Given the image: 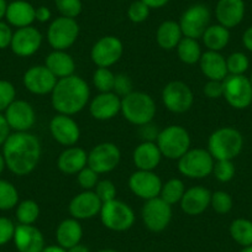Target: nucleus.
<instances>
[{
	"mask_svg": "<svg viewBox=\"0 0 252 252\" xmlns=\"http://www.w3.org/2000/svg\"><path fill=\"white\" fill-rule=\"evenodd\" d=\"M3 156L6 167L14 174H30L40 162V140L29 131L10 134L3 145Z\"/></svg>",
	"mask_w": 252,
	"mask_h": 252,
	"instance_id": "obj_1",
	"label": "nucleus"
},
{
	"mask_svg": "<svg viewBox=\"0 0 252 252\" xmlns=\"http://www.w3.org/2000/svg\"><path fill=\"white\" fill-rule=\"evenodd\" d=\"M91 89L82 77L69 76L58 79L51 93V104L58 114L74 115L89 103Z\"/></svg>",
	"mask_w": 252,
	"mask_h": 252,
	"instance_id": "obj_2",
	"label": "nucleus"
},
{
	"mask_svg": "<svg viewBox=\"0 0 252 252\" xmlns=\"http://www.w3.org/2000/svg\"><path fill=\"white\" fill-rule=\"evenodd\" d=\"M244 147L241 132L231 126H224L215 130L208 140V151L215 161L236 158Z\"/></svg>",
	"mask_w": 252,
	"mask_h": 252,
	"instance_id": "obj_3",
	"label": "nucleus"
},
{
	"mask_svg": "<svg viewBox=\"0 0 252 252\" xmlns=\"http://www.w3.org/2000/svg\"><path fill=\"white\" fill-rule=\"evenodd\" d=\"M156 103L150 94L145 92H131L121 98V111L130 124L142 126L150 124L156 115Z\"/></svg>",
	"mask_w": 252,
	"mask_h": 252,
	"instance_id": "obj_4",
	"label": "nucleus"
},
{
	"mask_svg": "<svg viewBox=\"0 0 252 252\" xmlns=\"http://www.w3.org/2000/svg\"><path fill=\"white\" fill-rule=\"evenodd\" d=\"M156 144L162 156L178 161L190 149V136L183 126L169 125L159 131Z\"/></svg>",
	"mask_w": 252,
	"mask_h": 252,
	"instance_id": "obj_5",
	"label": "nucleus"
},
{
	"mask_svg": "<svg viewBox=\"0 0 252 252\" xmlns=\"http://www.w3.org/2000/svg\"><path fill=\"white\" fill-rule=\"evenodd\" d=\"M215 159L205 149H189L178 159L179 173L190 179H203L213 173Z\"/></svg>",
	"mask_w": 252,
	"mask_h": 252,
	"instance_id": "obj_6",
	"label": "nucleus"
},
{
	"mask_svg": "<svg viewBox=\"0 0 252 252\" xmlns=\"http://www.w3.org/2000/svg\"><path fill=\"white\" fill-rule=\"evenodd\" d=\"M99 215L101 224L111 231H126L135 222V213L132 208L127 203L119 199L103 203Z\"/></svg>",
	"mask_w": 252,
	"mask_h": 252,
	"instance_id": "obj_7",
	"label": "nucleus"
},
{
	"mask_svg": "<svg viewBox=\"0 0 252 252\" xmlns=\"http://www.w3.org/2000/svg\"><path fill=\"white\" fill-rule=\"evenodd\" d=\"M79 25L76 19L60 16L47 29V41L53 50L66 51L74 45L79 36Z\"/></svg>",
	"mask_w": 252,
	"mask_h": 252,
	"instance_id": "obj_8",
	"label": "nucleus"
},
{
	"mask_svg": "<svg viewBox=\"0 0 252 252\" xmlns=\"http://www.w3.org/2000/svg\"><path fill=\"white\" fill-rule=\"evenodd\" d=\"M224 94L226 103L236 110H244L252 104V86L251 82L245 74L232 76L229 74L222 81Z\"/></svg>",
	"mask_w": 252,
	"mask_h": 252,
	"instance_id": "obj_9",
	"label": "nucleus"
},
{
	"mask_svg": "<svg viewBox=\"0 0 252 252\" xmlns=\"http://www.w3.org/2000/svg\"><path fill=\"white\" fill-rule=\"evenodd\" d=\"M210 14L209 8L204 4H194L184 10L182 14L179 26L183 32V36L190 38H202L203 33L210 25Z\"/></svg>",
	"mask_w": 252,
	"mask_h": 252,
	"instance_id": "obj_10",
	"label": "nucleus"
},
{
	"mask_svg": "<svg viewBox=\"0 0 252 252\" xmlns=\"http://www.w3.org/2000/svg\"><path fill=\"white\" fill-rule=\"evenodd\" d=\"M162 103L167 110L174 114H183L192 108L194 95L192 89L182 81H172L162 91Z\"/></svg>",
	"mask_w": 252,
	"mask_h": 252,
	"instance_id": "obj_11",
	"label": "nucleus"
},
{
	"mask_svg": "<svg viewBox=\"0 0 252 252\" xmlns=\"http://www.w3.org/2000/svg\"><path fill=\"white\" fill-rule=\"evenodd\" d=\"M141 218L150 231H163L172 220V205L159 197L146 200L141 209Z\"/></svg>",
	"mask_w": 252,
	"mask_h": 252,
	"instance_id": "obj_12",
	"label": "nucleus"
},
{
	"mask_svg": "<svg viewBox=\"0 0 252 252\" xmlns=\"http://www.w3.org/2000/svg\"><path fill=\"white\" fill-rule=\"evenodd\" d=\"M124 53V45L116 36H103L93 45L91 50V58L96 67L114 66Z\"/></svg>",
	"mask_w": 252,
	"mask_h": 252,
	"instance_id": "obj_13",
	"label": "nucleus"
},
{
	"mask_svg": "<svg viewBox=\"0 0 252 252\" xmlns=\"http://www.w3.org/2000/svg\"><path fill=\"white\" fill-rule=\"evenodd\" d=\"M121 152L113 142H101L88 154V164L98 174L109 173L119 166Z\"/></svg>",
	"mask_w": 252,
	"mask_h": 252,
	"instance_id": "obj_14",
	"label": "nucleus"
},
{
	"mask_svg": "<svg viewBox=\"0 0 252 252\" xmlns=\"http://www.w3.org/2000/svg\"><path fill=\"white\" fill-rule=\"evenodd\" d=\"M129 188L136 197L145 202L159 197L162 188V181L154 171H135L129 177Z\"/></svg>",
	"mask_w": 252,
	"mask_h": 252,
	"instance_id": "obj_15",
	"label": "nucleus"
},
{
	"mask_svg": "<svg viewBox=\"0 0 252 252\" xmlns=\"http://www.w3.org/2000/svg\"><path fill=\"white\" fill-rule=\"evenodd\" d=\"M50 132L55 141L66 147L74 146L81 137L78 124L74 119L64 114H57L51 119Z\"/></svg>",
	"mask_w": 252,
	"mask_h": 252,
	"instance_id": "obj_16",
	"label": "nucleus"
},
{
	"mask_svg": "<svg viewBox=\"0 0 252 252\" xmlns=\"http://www.w3.org/2000/svg\"><path fill=\"white\" fill-rule=\"evenodd\" d=\"M58 79L48 71L47 67L32 66L24 73L23 82L25 88L36 95H46L52 93Z\"/></svg>",
	"mask_w": 252,
	"mask_h": 252,
	"instance_id": "obj_17",
	"label": "nucleus"
},
{
	"mask_svg": "<svg viewBox=\"0 0 252 252\" xmlns=\"http://www.w3.org/2000/svg\"><path fill=\"white\" fill-rule=\"evenodd\" d=\"M4 116L10 129L15 130V132L29 131L36 121L35 109L25 100H14L8 106Z\"/></svg>",
	"mask_w": 252,
	"mask_h": 252,
	"instance_id": "obj_18",
	"label": "nucleus"
},
{
	"mask_svg": "<svg viewBox=\"0 0 252 252\" xmlns=\"http://www.w3.org/2000/svg\"><path fill=\"white\" fill-rule=\"evenodd\" d=\"M42 45V35L36 28H20L13 33L10 47L19 57H30L40 50Z\"/></svg>",
	"mask_w": 252,
	"mask_h": 252,
	"instance_id": "obj_19",
	"label": "nucleus"
},
{
	"mask_svg": "<svg viewBox=\"0 0 252 252\" xmlns=\"http://www.w3.org/2000/svg\"><path fill=\"white\" fill-rule=\"evenodd\" d=\"M101 200L94 190H83L72 198L68 205V212L77 220H87L96 217L100 213Z\"/></svg>",
	"mask_w": 252,
	"mask_h": 252,
	"instance_id": "obj_20",
	"label": "nucleus"
},
{
	"mask_svg": "<svg viewBox=\"0 0 252 252\" xmlns=\"http://www.w3.org/2000/svg\"><path fill=\"white\" fill-rule=\"evenodd\" d=\"M121 111V98L114 92L99 93L89 103V113L95 120L106 121Z\"/></svg>",
	"mask_w": 252,
	"mask_h": 252,
	"instance_id": "obj_21",
	"label": "nucleus"
},
{
	"mask_svg": "<svg viewBox=\"0 0 252 252\" xmlns=\"http://www.w3.org/2000/svg\"><path fill=\"white\" fill-rule=\"evenodd\" d=\"M13 240L19 252H41L45 249L43 234L33 225H18Z\"/></svg>",
	"mask_w": 252,
	"mask_h": 252,
	"instance_id": "obj_22",
	"label": "nucleus"
},
{
	"mask_svg": "<svg viewBox=\"0 0 252 252\" xmlns=\"http://www.w3.org/2000/svg\"><path fill=\"white\" fill-rule=\"evenodd\" d=\"M212 192L202 186H195L186 189L181 202V209L190 217L200 215L210 207Z\"/></svg>",
	"mask_w": 252,
	"mask_h": 252,
	"instance_id": "obj_23",
	"label": "nucleus"
},
{
	"mask_svg": "<svg viewBox=\"0 0 252 252\" xmlns=\"http://www.w3.org/2000/svg\"><path fill=\"white\" fill-rule=\"evenodd\" d=\"M245 10L244 0H219L215 6V16L220 25L230 30L241 24Z\"/></svg>",
	"mask_w": 252,
	"mask_h": 252,
	"instance_id": "obj_24",
	"label": "nucleus"
},
{
	"mask_svg": "<svg viewBox=\"0 0 252 252\" xmlns=\"http://www.w3.org/2000/svg\"><path fill=\"white\" fill-rule=\"evenodd\" d=\"M198 63H199L200 71L207 77L208 81H224L229 76L226 58L220 52L205 51L202 53V57Z\"/></svg>",
	"mask_w": 252,
	"mask_h": 252,
	"instance_id": "obj_25",
	"label": "nucleus"
},
{
	"mask_svg": "<svg viewBox=\"0 0 252 252\" xmlns=\"http://www.w3.org/2000/svg\"><path fill=\"white\" fill-rule=\"evenodd\" d=\"M162 154L156 142L142 141L132 152V161L140 171H154L161 162Z\"/></svg>",
	"mask_w": 252,
	"mask_h": 252,
	"instance_id": "obj_26",
	"label": "nucleus"
},
{
	"mask_svg": "<svg viewBox=\"0 0 252 252\" xmlns=\"http://www.w3.org/2000/svg\"><path fill=\"white\" fill-rule=\"evenodd\" d=\"M45 66L57 79L73 76L76 71V62L66 51L53 50L45 60Z\"/></svg>",
	"mask_w": 252,
	"mask_h": 252,
	"instance_id": "obj_27",
	"label": "nucleus"
},
{
	"mask_svg": "<svg viewBox=\"0 0 252 252\" xmlns=\"http://www.w3.org/2000/svg\"><path fill=\"white\" fill-rule=\"evenodd\" d=\"M88 164V154L77 146L67 147L58 156L57 167L64 174H77Z\"/></svg>",
	"mask_w": 252,
	"mask_h": 252,
	"instance_id": "obj_28",
	"label": "nucleus"
},
{
	"mask_svg": "<svg viewBox=\"0 0 252 252\" xmlns=\"http://www.w3.org/2000/svg\"><path fill=\"white\" fill-rule=\"evenodd\" d=\"M35 10L36 8L26 0H14L8 4L5 18L8 23L15 28H26L32 25L35 21Z\"/></svg>",
	"mask_w": 252,
	"mask_h": 252,
	"instance_id": "obj_29",
	"label": "nucleus"
},
{
	"mask_svg": "<svg viewBox=\"0 0 252 252\" xmlns=\"http://www.w3.org/2000/svg\"><path fill=\"white\" fill-rule=\"evenodd\" d=\"M82 237H83V227L79 220L74 218L61 221L56 230V240H57L58 246L63 247L64 250L81 244Z\"/></svg>",
	"mask_w": 252,
	"mask_h": 252,
	"instance_id": "obj_30",
	"label": "nucleus"
},
{
	"mask_svg": "<svg viewBox=\"0 0 252 252\" xmlns=\"http://www.w3.org/2000/svg\"><path fill=\"white\" fill-rule=\"evenodd\" d=\"M182 38H183V32L181 30L179 23L177 21H163L156 31V41L162 50H174Z\"/></svg>",
	"mask_w": 252,
	"mask_h": 252,
	"instance_id": "obj_31",
	"label": "nucleus"
},
{
	"mask_svg": "<svg viewBox=\"0 0 252 252\" xmlns=\"http://www.w3.org/2000/svg\"><path fill=\"white\" fill-rule=\"evenodd\" d=\"M203 43L208 51H215V52H220L224 50L227 46L230 41V31L229 29L224 28L220 24H215V25H209L207 30L204 31L202 36Z\"/></svg>",
	"mask_w": 252,
	"mask_h": 252,
	"instance_id": "obj_32",
	"label": "nucleus"
},
{
	"mask_svg": "<svg viewBox=\"0 0 252 252\" xmlns=\"http://www.w3.org/2000/svg\"><path fill=\"white\" fill-rule=\"evenodd\" d=\"M176 50L178 58L186 64H195V63H198L203 53L198 40L186 37V36H183V38L179 41Z\"/></svg>",
	"mask_w": 252,
	"mask_h": 252,
	"instance_id": "obj_33",
	"label": "nucleus"
},
{
	"mask_svg": "<svg viewBox=\"0 0 252 252\" xmlns=\"http://www.w3.org/2000/svg\"><path fill=\"white\" fill-rule=\"evenodd\" d=\"M230 236L232 237L236 244L242 247L251 246L252 245V221L251 220L239 218L235 219L230 225Z\"/></svg>",
	"mask_w": 252,
	"mask_h": 252,
	"instance_id": "obj_34",
	"label": "nucleus"
},
{
	"mask_svg": "<svg viewBox=\"0 0 252 252\" xmlns=\"http://www.w3.org/2000/svg\"><path fill=\"white\" fill-rule=\"evenodd\" d=\"M184 192H186V187H184L183 181L179 178H171L166 183L162 184L159 198L168 203L169 205H174L181 202Z\"/></svg>",
	"mask_w": 252,
	"mask_h": 252,
	"instance_id": "obj_35",
	"label": "nucleus"
},
{
	"mask_svg": "<svg viewBox=\"0 0 252 252\" xmlns=\"http://www.w3.org/2000/svg\"><path fill=\"white\" fill-rule=\"evenodd\" d=\"M40 217V207L32 199H26L19 203L16 208V219L20 224L33 225Z\"/></svg>",
	"mask_w": 252,
	"mask_h": 252,
	"instance_id": "obj_36",
	"label": "nucleus"
},
{
	"mask_svg": "<svg viewBox=\"0 0 252 252\" xmlns=\"http://www.w3.org/2000/svg\"><path fill=\"white\" fill-rule=\"evenodd\" d=\"M19 203V192L13 183L0 179V210H10Z\"/></svg>",
	"mask_w": 252,
	"mask_h": 252,
	"instance_id": "obj_37",
	"label": "nucleus"
},
{
	"mask_svg": "<svg viewBox=\"0 0 252 252\" xmlns=\"http://www.w3.org/2000/svg\"><path fill=\"white\" fill-rule=\"evenodd\" d=\"M114 82H115V74L109 68L98 67L93 73V84L99 93H108L113 92Z\"/></svg>",
	"mask_w": 252,
	"mask_h": 252,
	"instance_id": "obj_38",
	"label": "nucleus"
},
{
	"mask_svg": "<svg viewBox=\"0 0 252 252\" xmlns=\"http://www.w3.org/2000/svg\"><path fill=\"white\" fill-rule=\"evenodd\" d=\"M226 67L229 74L232 76H241L249 69L250 61L245 53L234 52L226 58Z\"/></svg>",
	"mask_w": 252,
	"mask_h": 252,
	"instance_id": "obj_39",
	"label": "nucleus"
},
{
	"mask_svg": "<svg viewBox=\"0 0 252 252\" xmlns=\"http://www.w3.org/2000/svg\"><path fill=\"white\" fill-rule=\"evenodd\" d=\"M232 205H234V202H232L231 195L225 190H217L212 193L210 207L218 214H227L232 209Z\"/></svg>",
	"mask_w": 252,
	"mask_h": 252,
	"instance_id": "obj_40",
	"label": "nucleus"
},
{
	"mask_svg": "<svg viewBox=\"0 0 252 252\" xmlns=\"http://www.w3.org/2000/svg\"><path fill=\"white\" fill-rule=\"evenodd\" d=\"M55 6L61 16L76 19L83 10L82 0H55Z\"/></svg>",
	"mask_w": 252,
	"mask_h": 252,
	"instance_id": "obj_41",
	"label": "nucleus"
},
{
	"mask_svg": "<svg viewBox=\"0 0 252 252\" xmlns=\"http://www.w3.org/2000/svg\"><path fill=\"white\" fill-rule=\"evenodd\" d=\"M235 169L232 161L229 159H220V161H215L214 168H213V174L215 178L221 183H227L231 181L235 177Z\"/></svg>",
	"mask_w": 252,
	"mask_h": 252,
	"instance_id": "obj_42",
	"label": "nucleus"
},
{
	"mask_svg": "<svg viewBox=\"0 0 252 252\" xmlns=\"http://www.w3.org/2000/svg\"><path fill=\"white\" fill-rule=\"evenodd\" d=\"M150 10L151 9L146 4L142 3L141 0H135L130 4L129 9H127V18L131 23L141 24L149 19Z\"/></svg>",
	"mask_w": 252,
	"mask_h": 252,
	"instance_id": "obj_43",
	"label": "nucleus"
},
{
	"mask_svg": "<svg viewBox=\"0 0 252 252\" xmlns=\"http://www.w3.org/2000/svg\"><path fill=\"white\" fill-rule=\"evenodd\" d=\"M77 181H78L81 188H83L84 190H92L98 184L99 174L91 167L86 166L82 171L77 173Z\"/></svg>",
	"mask_w": 252,
	"mask_h": 252,
	"instance_id": "obj_44",
	"label": "nucleus"
},
{
	"mask_svg": "<svg viewBox=\"0 0 252 252\" xmlns=\"http://www.w3.org/2000/svg\"><path fill=\"white\" fill-rule=\"evenodd\" d=\"M94 192L98 195L99 199L101 200V203L110 202V200L116 199V187L109 179H103V181H99L98 184L94 188Z\"/></svg>",
	"mask_w": 252,
	"mask_h": 252,
	"instance_id": "obj_45",
	"label": "nucleus"
},
{
	"mask_svg": "<svg viewBox=\"0 0 252 252\" xmlns=\"http://www.w3.org/2000/svg\"><path fill=\"white\" fill-rule=\"evenodd\" d=\"M15 87L10 82L0 79V113L8 109V106L15 100Z\"/></svg>",
	"mask_w": 252,
	"mask_h": 252,
	"instance_id": "obj_46",
	"label": "nucleus"
},
{
	"mask_svg": "<svg viewBox=\"0 0 252 252\" xmlns=\"http://www.w3.org/2000/svg\"><path fill=\"white\" fill-rule=\"evenodd\" d=\"M132 87H134V84H132L131 78H130L127 74H115V82H114L113 92L116 95H119L120 98H124V96H126L127 94L131 93V92H134Z\"/></svg>",
	"mask_w": 252,
	"mask_h": 252,
	"instance_id": "obj_47",
	"label": "nucleus"
},
{
	"mask_svg": "<svg viewBox=\"0 0 252 252\" xmlns=\"http://www.w3.org/2000/svg\"><path fill=\"white\" fill-rule=\"evenodd\" d=\"M15 227L14 222L9 218L0 217V246H4L13 240Z\"/></svg>",
	"mask_w": 252,
	"mask_h": 252,
	"instance_id": "obj_48",
	"label": "nucleus"
},
{
	"mask_svg": "<svg viewBox=\"0 0 252 252\" xmlns=\"http://www.w3.org/2000/svg\"><path fill=\"white\" fill-rule=\"evenodd\" d=\"M205 96L209 99H219L224 94L222 81H208L203 88Z\"/></svg>",
	"mask_w": 252,
	"mask_h": 252,
	"instance_id": "obj_49",
	"label": "nucleus"
},
{
	"mask_svg": "<svg viewBox=\"0 0 252 252\" xmlns=\"http://www.w3.org/2000/svg\"><path fill=\"white\" fill-rule=\"evenodd\" d=\"M11 40H13V31L10 26L0 20V50L10 47Z\"/></svg>",
	"mask_w": 252,
	"mask_h": 252,
	"instance_id": "obj_50",
	"label": "nucleus"
},
{
	"mask_svg": "<svg viewBox=\"0 0 252 252\" xmlns=\"http://www.w3.org/2000/svg\"><path fill=\"white\" fill-rule=\"evenodd\" d=\"M158 134L159 131L154 125H151V123L140 126V136H141V139L144 140V141L155 142L157 140Z\"/></svg>",
	"mask_w": 252,
	"mask_h": 252,
	"instance_id": "obj_51",
	"label": "nucleus"
},
{
	"mask_svg": "<svg viewBox=\"0 0 252 252\" xmlns=\"http://www.w3.org/2000/svg\"><path fill=\"white\" fill-rule=\"evenodd\" d=\"M51 16H52V13H51L50 9L47 6H38L35 10V20L38 21L41 24H45L47 21L51 20Z\"/></svg>",
	"mask_w": 252,
	"mask_h": 252,
	"instance_id": "obj_52",
	"label": "nucleus"
},
{
	"mask_svg": "<svg viewBox=\"0 0 252 252\" xmlns=\"http://www.w3.org/2000/svg\"><path fill=\"white\" fill-rule=\"evenodd\" d=\"M9 136H10V126H9L5 116L0 114V145H4Z\"/></svg>",
	"mask_w": 252,
	"mask_h": 252,
	"instance_id": "obj_53",
	"label": "nucleus"
},
{
	"mask_svg": "<svg viewBox=\"0 0 252 252\" xmlns=\"http://www.w3.org/2000/svg\"><path fill=\"white\" fill-rule=\"evenodd\" d=\"M242 43L246 47V50L252 52V26L245 30L244 35H242Z\"/></svg>",
	"mask_w": 252,
	"mask_h": 252,
	"instance_id": "obj_54",
	"label": "nucleus"
},
{
	"mask_svg": "<svg viewBox=\"0 0 252 252\" xmlns=\"http://www.w3.org/2000/svg\"><path fill=\"white\" fill-rule=\"evenodd\" d=\"M150 9H161L168 4L169 0H141Z\"/></svg>",
	"mask_w": 252,
	"mask_h": 252,
	"instance_id": "obj_55",
	"label": "nucleus"
},
{
	"mask_svg": "<svg viewBox=\"0 0 252 252\" xmlns=\"http://www.w3.org/2000/svg\"><path fill=\"white\" fill-rule=\"evenodd\" d=\"M41 252H67L63 247L58 246V245H51V246H45V249Z\"/></svg>",
	"mask_w": 252,
	"mask_h": 252,
	"instance_id": "obj_56",
	"label": "nucleus"
},
{
	"mask_svg": "<svg viewBox=\"0 0 252 252\" xmlns=\"http://www.w3.org/2000/svg\"><path fill=\"white\" fill-rule=\"evenodd\" d=\"M66 251L67 252H91V251H89L88 247L84 246V245H82V244L76 245V246L71 247V249L66 250Z\"/></svg>",
	"mask_w": 252,
	"mask_h": 252,
	"instance_id": "obj_57",
	"label": "nucleus"
},
{
	"mask_svg": "<svg viewBox=\"0 0 252 252\" xmlns=\"http://www.w3.org/2000/svg\"><path fill=\"white\" fill-rule=\"evenodd\" d=\"M6 9H8V3L6 0H0V20L3 18H5Z\"/></svg>",
	"mask_w": 252,
	"mask_h": 252,
	"instance_id": "obj_58",
	"label": "nucleus"
},
{
	"mask_svg": "<svg viewBox=\"0 0 252 252\" xmlns=\"http://www.w3.org/2000/svg\"><path fill=\"white\" fill-rule=\"evenodd\" d=\"M6 163H5V159H4V156L0 154V174L3 173L4 169H5Z\"/></svg>",
	"mask_w": 252,
	"mask_h": 252,
	"instance_id": "obj_59",
	"label": "nucleus"
},
{
	"mask_svg": "<svg viewBox=\"0 0 252 252\" xmlns=\"http://www.w3.org/2000/svg\"><path fill=\"white\" fill-rule=\"evenodd\" d=\"M240 252H252V245H251V246L244 247V249H242Z\"/></svg>",
	"mask_w": 252,
	"mask_h": 252,
	"instance_id": "obj_60",
	"label": "nucleus"
},
{
	"mask_svg": "<svg viewBox=\"0 0 252 252\" xmlns=\"http://www.w3.org/2000/svg\"><path fill=\"white\" fill-rule=\"evenodd\" d=\"M98 252H118L116 250H113V249H104V250H100V251Z\"/></svg>",
	"mask_w": 252,
	"mask_h": 252,
	"instance_id": "obj_61",
	"label": "nucleus"
},
{
	"mask_svg": "<svg viewBox=\"0 0 252 252\" xmlns=\"http://www.w3.org/2000/svg\"><path fill=\"white\" fill-rule=\"evenodd\" d=\"M250 82H251V86H252V73H251V76H250Z\"/></svg>",
	"mask_w": 252,
	"mask_h": 252,
	"instance_id": "obj_62",
	"label": "nucleus"
}]
</instances>
